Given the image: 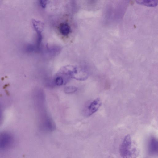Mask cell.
<instances>
[{
    "label": "cell",
    "mask_w": 158,
    "mask_h": 158,
    "mask_svg": "<svg viewBox=\"0 0 158 158\" xmlns=\"http://www.w3.org/2000/svg\"><path fill=\"white\" fill-rule=\"evenodd\" d=\"M32 22L33 27L37 33V46H39L42 39V32L43 29V23L35 19H33Z\"/></svg>",
    "instance_id": "3957f363"
},
{
    "label": "cell",
    "mask_w": 158,
    "mask_h": 158,
    "mask_svg": "<svg viewBox=\"0 0 158 158\" xmlns=\"http://www.w3.org/2000/svg\"><path fill=\"white\" fill-rule=\"evenodd\" d=\"M14 138L12 135L7 132L0 133V151H5L9 149L13 145Z\"/></svg>",
    "instance_id": "7a4b0ae2"
},
{
    "label": "cell",
    "mask_w": 158,
    "mask_h": 158,
    "mask_svg": "<svg viewBox=\"0 0 158 158\" xmlns=\"http://www.w3.org/2000/svg\"><path fill=\"white\" fill-rule=\"evenodd\" d=\"M54 83L57 86H61L65 84L63 78L61 76L57 75L54 79Z\"/></svg>",
    "instance_id": "ba28073f"
},
{
    "label": "cell",
    "mask_w": 158,
    "mask_h": 158,
    "mask_svg": "<svg viewBox=\"0 0 158 158\" xmlns=\"http://www.w3.org/2000/svg\"><path fill=\"white\" fill-rule=\"evenodd\" d=\"M119 152L123 158H136L138 156L139 149L130 135L124 138L120 146Z\"/></svg>",
    "instance_id": "6da1fadb"
},
{
    "label": "cell",
    "mask_w": 158,
    "mask_h": 158,
    "mask_svg": "<svg viewBox=\"0 0 158 158\" xmlns=\"http://www.w3.org/2000/svg\"><path fill=\"white\" fill-rule=\"evenodd\" d=\"M77 89V87L73 86H69L65 87L64 89V92L66 94H71L76 92Z\"/></svg>",
    "instance_id": "9c48e42d"
},
{
    "label": "cell",
    "mask_w": 158,
    "mask_h": 158,
    "mask_svg": "<svg viewBox=\"0 0 158 158\" xmlns=\"http://www.w3.org/2000/svg\"><path fill=\"white\" fill-rule=\"evenodd\" d=\"M101 105V102L99 98L94 100L87 107V115L89 116L96 112Z\"/></svg>",
    "instance_id": "5b68a950"
},
{
    "label": "cell",
    "mask_w": 158,
    "mask_h": 158,
    "mask_svg": "<svg viewBox=\"0 0 158 158\" xmlns=\"http://www.w3.org/2000/svg\"><path fill=\"white\" fill-rule=\"evenodd\" d=\"M59 29L60 34L64 36H67L71 31L70 26L66 23H61L59 26Z\"/></svg>",
    "instance_id": "8992f818"
},
{
    "label": "cell",
    "mask_w": 158,
    "mask_h": 158,
    "mask_svg": "<svg viewBox=\"0 0 158 158\" xmlns=\"http://www.w3.org/2000/svg\"><path fill=\"white\" fill-rule=\"evenodd\" d=\"M47 1H40V3L42 7L45 8L47 3Z\"/></svg>",
    "instance_id": "30bf717a"
},
{
    "label": "cell",
    "mask_w": 158,
    "mask_h": 158,
    "mask_svg": "<svg viewBox=\"0 0 158 158\" xmlns=\"http://www.w3.org/2000/svg\"><path fill=\"white\" fill-rule=\"evenodd\" d=\"M158 141L155 137H151L148 143V153L151 156L156 155L158 153Z\"/></svg>",
    "instance_id": "277c9868"
},
{
    "label": "cell",
    "mask_w": 158,
    "mask_h": 158,
    "mask_svg": "<svg viewBox=\"0 0 158 158\" xmlns=\"http://www.w3.org/2000/svg\"><path fill=\"white\" fill-rule=\"evenodd\" d=\"M136 2L139 4L150 7L156 6L158 4V1L156 0H142L137 1Z\"/></svg>",
    "instance_id": "52a82bcc"
}]
</instances>
